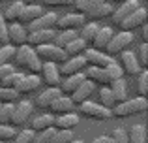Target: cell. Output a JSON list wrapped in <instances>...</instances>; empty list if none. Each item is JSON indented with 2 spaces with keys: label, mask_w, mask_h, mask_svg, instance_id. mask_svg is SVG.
I'll return each mask as SVG.
<instances>
[{
  "label": "cell",
  "mask_w": 148,
  "mask_h": 143,
  "mask_svg": "<svg viewBox=\"0 0 148 143\" xmlns=\"http://www.w3.org/2000/svg\"><path fill=\"white\" fill-rule=\"evenodd\" d=\"M13 60H15V64H17V66H21V68H25V70H28L30 73H36V75H40L41 64H43V62L38 59V55H36V51H34V47H30L28 44L15 47Z\"/></svg>",
  "instance_id": "cell-1"
},
{
  "label": "cell",
  "mask_w": 148,
  "mask_h": 143,
  "mask_svg": "<svg viewBox=\"0 0 148 143\" xmlns=\"http://www.w3.org/2000/svg\"><path fill=\"white\" fill-rule=\"evenodd\" d=\"M148 107V102L146 98H143V96H137V98L133 100H124V102L116 104L114 107L111 109V115L116 119H126V117H131V115H139L143 113V111H146Z\"/></svg>",
  "instance_id": "cell-2"
},
{
  "label": "cell",
  "mask_w": 148,
  "mask_h": 143,
  "mask_svg": "<svg viewBox=\"0 0 148 143\" xmlns=\"http://www.w3.org/2000/svg\"><path fill=\"white\" fill-rule=\"evenodd\" d=\"M34 51H36L38 59H40L41 62L62 64L66 59H68V55H66L64 49L58 47V45H54V44H45V45H40V47H34Z\"/></svg>",
  "instance_id": "cell-3"
},
{
  "label": "cell",
  "mask_w": 148,
  "mask_h": 143,
  "mask_svg": "<svg viewBox=\"0 0 148 143\" xmlns=\"http://www.w3.org/2000/svg\"><path fill=\"white\" fill-rule=\"evenodd\" d=\"M79 111L88 119H94V121H107L111 119V109L109 107H103L101 104H94L90 100H84L83 104H79Z\"/></svg>",
  "instance_id": "cell-4"
},
{
  "label": "cell",
  "mask_w": 148,
  "mask_h": 143,
  "mask_svg": "<svg viewBox=\"0 0 148 143\" xmlns=\"http://www.w3.org/2000/svg\"><path fill=\"white\" fill-rule=\"evenodd\" d=\"M133 32H126V30H120L118 34H112L111 41H109L107 49H105V53L107 55H118L120 51H124V49L127 47V45L133 44Z\"/></svg>",
  "instance_id": "cell-5"
},
{
  "label": "cell",
  "mask_w": 148,
  "mask_h": 143,
  "mask_svg": "<svg viewBox=\"0 0 148 143\" xmlns=\"http://www.w3.org/2000/svg\"><path fill=\"white\" fill-rule=\"evenodd\" d=\"M32 109H34V104L26 102V100L15 104L13 106V113H11L10 126H25L26 122H28L30 115H32Z\"/></svg>",
  "instance_id": "cell-6"
},
{
  "label": "cell",
  "mask_w": 148,
  "mask_h": 143,
  "mask_svg": "<svg viewBox=\"0 0 148 143\" xmlns=\"http://www.w3.org/2000/svg\"><path fill=\"white\" fill-rule=\"evenodd\" d=\"M86 60H84L83 55H77V57H68V59L64 60V62L60 64V68H58V73H60V77H69V75H75V73H81L86 68Z\"/></svg>",
  "instance_id": "cell-7"
},
{
  "label": "cell",
  "mask_w": 148,
  "mask_h": 143,
  "mask_svg": "<svg viewBox=\"0 0 148 143\" xmlns=\"http://www.w3.org/2000/svg\"><path fill=\"white\" fill-rule=\"evenodd\" d=\"M146 23V10L143 6H139L133 13H130L127 17H124L122 21L118 23L120 30H126V32H133L135 28H139L141 25Z\"/></svg>",
  "instance_id": "cell-8"
},
{
  "label": "cell",
  "mask_w": 148,
  "mask_h": 143,
  "mask_svg": "<svg viewBox=\"0 0 148 143\" xmlns=\"http://www.w3.org/2000/svg\"><path fill=\"white\" fill-rule=\"evenodd\" d=\"M83 57L88 66H96V68H107L111 62H114L111 55H107L103 51H96V49H84Z\"/></svg>",
  "instance_id": "cell-9"
},
{
  "label": "cell",
  "mask_w": 148,
  "mask_h": 143,
  "mask_svg": "<svg viewBox=\"0 0 148 143\" xmlns=\"http://www.w3.org/2000/svg\"><path fill=\"white\" fill-rule=\"evenodd\" d=\"M84 21H86V17L75 11V13H68V15H64V17L56 19L54 26H56L58 30H79L81 26L84 25Z\"/></svg>",
  "instance_id": "cell-10"
},
{
  "label": "cell",
  "mask_w": 148,
  "mask_h": 143,
  "mask_svg": "<svg viewBox=\"0 0 148 143\" xmlns=\"http://www.w3.org/2000/svg\"><path fill=\"white\" fill-rule=\"evenodd\" d=\"M41 83H45L47 87H58L60 85V73H58V64L53 62H43L40 72Z\"/></svg>",
  "instance_id": "cell-11"
},
{
  "label": "cell",
  "mask_w": 148,
  "mask_h": 143,
  "mask_svg": "<svg viewBox=\"0 0 148 143\" xmlns=\"http://www.w3.org/2000/svg\"><path fill=\"white\" fill-rule=\"evenodd\" d=\"M120 60H122V72L127 75H139L143 72L133 51H120Z\"/></svg>",
  "instance_id": "cell-12"
},
{
  "label": "cell",
  "mask_w": 148,
  "mask_h": 143,
  "mask_svg": "<svg viewBox=\"0 0 148 143\" xmlns=\"http://www.w3.org/2000/svg\"><path fill=\"white\" fill-rule=\"evenodd\" d=\"M54 30L53 28H47V30H34V32H28L26 36V44L30 47H40V45H45V44H53L54 40Z\"/></svg>",
  "instance_id": "cell-13"
},
{
  "label": "cell",
  "mask_w": 148,
  "mask_h": 143,
  "mask_svg": "<svg viewBox=\"0 0 148 143\" xmlns=\"http://www.w3.org/2000/svg\"><path fill=\"white\" fill-rule=\"evenodd\" d=\"M58 15L54 11H47V13H41L38 19L28 23V30L26 32H34V30H47V28H53L54 23H56Z\"/></svg>",
  "instance_id": "cell-14"
},
{
  "label": "cell",
  "mask_w": 148,
  "mask_h": 143,
  "mask_svg": "<svg viewBox=\"0 0 148 143\" xmlns=\"http://www.w3.org/2000/svg\"><path fill=\"white\" fill-rule=\"evenodd\" d=\"M26 36H28V32H26V28L21 25V23H10L8 25V38H10V44L13 45V47H19V45H25L26 44Z\"/></svg>",
  "instance_id": "cell-15"
},
{
  "label": "cell",
  "mask_w": 148,
  "mask_h": 143,
  "mask_svg": "<svg viewBox=\"0 0 148 143\" xmlns=\"http://www.w3.org/2000/svg\"><path fill=\"white\" fill-rule=\"evenodd\" d=\"M41 85V79L40 75H36V73H30V75H23V79L17 83V87L13 88L15 92H17L19 96L21 94H28V92H34L38 90Z\"/></svg>",
  "instance_id": "cell-16"
},
{
  "label": "cell",
  "mask_w": 148,
  "mask_h": 143,
  "mask_svg": "<svg viewBox=\"0 0 148 143\" xmlns=\"http://www.w3.org/2000/svg\"><path fill=\"white\" fill-rule=\"evenodd\" d=\"M139 6H141V2H139V0H126V2H120L118 8H114V11H112V15H111L112 23H114V25H118L124 17H127L130 13H133Z\"/></svg>",
  "instance_id": "cell-17"
},
{
  "label": "cell",
  "mask_w": 148,
  "mask_h": 143,
  "mask_svg": "<svg viewBox=\"0 0 148 143\" xmlns=\"http://www.w3.org/2000/svg\"><path fill=\"white\" fill-rule=\"evenodd\" d=\"M92 92H94V83H92V81H88V79H84L83 83H81L79 87L71 92V96H69V98H71L73 106H79V104H83L84 100L90 98Z\"/></svg>",
  "instance_id": "cell-18"
},
{
  "label": "cell",
  "mask_w": 148,
  "mask_h": 143,
  "mask_svg": "<svg viewBox=\"0 0 148 143\" xmlns=\"http://www.w3.org/2000/svg\"><path fill=\"white\" fill-rule=\"evenodd\" d=\"M112 28H109V26H99V30L96 32L94 40L90 41L92 44V49H96V51H105L109 45V41H111L112 38Z\"/></svg>",
  "instance_id": "cell-19"
},
{
  "label": "cell",
  "mask_w": 148,
  "mask_h": 143,
  "mask_svg": "<svg viewBox=\"0 0 148 143\" xmlns=\"http://www.w3.org/2000/svg\"><path fill=\"white\" fill-rule=\"evenodd\" d=\"M77 124H79V115L73 111L54 117V128L56 130H73Z\"/></svg>",
  "instance_id": "cell-20"
},
{
  "label": "cell",
  "mask_w": 148,
  "mask_h": 143,
  "mask_svg": "<svg viewBox=\"0 0 148 143\" xmlns=\"http://www.w3.org/2000/svg\"><path fill=\"white\" fill-rule=\"evenodd\" d=\"M84 77H86L88 81H92V83H99L101 87L103 85H109L111 83V79H109V75H107V70L105 68H96V66H86L84 68Z\"/></svg>",
  "instance_id": "cell-21"
},
{
  "label": "cell",
  "mask_w": 148,
  "mask_h": 143,
  "mask_svg": "<svg viewBox=\"0 0 148 143\" xmlns=\"http://www.w3.org/2000/svg\"><path fill=\"white\" fill-rule=\"evenodd\" d=\"M58 96H62L60 88H58V87H49L47 90H43L36 98V106L40 107V109H49V106L58 98Z\"/></svg>",
  "instance_id": "cell-22"
},
{
  "label": "cell",
  "mask_w": 148,
  "mask_h": 143,
  "mask_svg": "<svg viewBox=\"0 0 148 143\" xmlns=\"http://www.w3.org/2000/svg\"><path fill=\"white\" fill-rule=\"evenodd\" d=\"M112 11H114V6H112V4H109L107 0H105V2H101V4H99V6H96L94 10H90L86 15H84V17L92 19V21H99V19L111 17Z\"/></svg>",
  "instance_id": "cell-23"
},
{
  "label": "cell",
  "mask_w": 148,
  "mask_h": 143,
  "mask_svg": "<svg viewBox=\"0 0 148 143\" xmlns=\"http://www.w3.org/2000/svg\"><path fill=\"white\" fill-rule=\"evenodd\" d=\"M109 88H111V92H112V96H114V102H116V104L127 100V87H126V81H124V77L112 79L111 83H109Z\"/></svg>",
  "instance_id": "cell-24"
},
{
  "label": "cell",
  "mask_w": 148,
  "mask_h": 143,
  "mask_svg": "<svg viewBox=\"0 0 148 143\" xmlns=\"http://www.w3.org/2000/svg\"><path fill=\"white\" fill-rule=\"evenodd\" d=\"M86 79L84 77V73L81 72V73H75V75H69V77H66L64 81L60 83V92L62 94H68V96H71V92L75 90L77 87H79L83 81Z\"/></svg>",
  "instance_id": "cell-25"
},
{
  "label": "cell",
  "mask_w": 148,
  "mask_h": 143,
  "mask_svg": "<svg viewBox=\"0 0 148 143\" xmlns=\"http://www.w3.org/2000/svg\"><path fill=\"white\" fill-rule=\"evenodd\" d=\"M51 111H54L56 115H64V113H69V111H73V102L69 96H58L56 100H54L53 104L49 106Z\"/></svg>",
  "instance_id": "cell-26"
},
{
  "label": "cell",
  "mask_w": 148,
  "mask_h": 143,
  "mask_svg": "<svg viewBox=\"0 0 148 143\" xmlns=\"http://www.w3.org/2000/svg\"><path fill=\"white\" fill-rule=\"evenodd\" d=\"M41 13H43L41 6H36V4H25V8H23L21 15H19V21H21V23H25V25H28L30 21L38 19Z\"/></svg>",
  "instance_id": "cell-27"
},
{
  "label": "cell",
  "mask_w": 148,
  "mask_h": 143,
  "mask_svg": "<svg viewBox=\"0 0 148 143\" xmlns=\"http://www.w3.org/2000/svg\"><path fill=\"white\" fill-rule=\"evenodd\" d=\"M23 8H25L23 0H15L13 4H10V6L6 8V11L2 13V17L6 19V23H15V21H19V15H21Z\"/></svg>",
  "instance_id": "cell-28"
},
{
  "label": "cell",
  "mask_w": 148,
  "mask_h": 143,
  "mask_svg": "<svg viewBox=\"0 0 148 143\" xmlns=\"http://www.w3.org/2000/svg\"><path fill=\"white\" fill-rule=\"evenodd\" d=\"M75 38H79V32H77V30H58V32L54 34V40H53V44L64 49L66 45H68L69 41H73Z\"/></svg>",
  "instance_id": "cell-29"
},
{
  "label": "cell",
  "mask_w": 148,
  "mask_h": 143,
  "mask_svg": "<svg viewBox=\"0 0 148 143\" xmlns=\"http://www.w3.org/2000/svg\"><path fill=\"white\" fill-rule=\"evenodd\" d=\"M51 126H54V115L45 113V115H40V117L34 119L32 124H30V128H32L34 132H41V130L51 128Z\"/></svg>",
  "instance_id": "cell-30"
},
{
  "label": "cell",
  "mask_w": 148,
  "mask_h": 143,
  "mask_svg": "<svg viewBox=\"0 0 148 143\" xmlns=\"http://www.w3.org/2000/svg\"><path fill=\"white\" fill-rule=\"evenodd\" d=\"M127 143H146V128L143 124H135L127 130Z\"/></svg>",
  "instance_id": "cell-31"
},
{
  "label": "cell",
  "mask_w": 148,
  "mask_h": 143,
  "mask_svg": "<svg viewBox=\"0 0 148 143\" xmlns=\"http://www.w3.org/2000/svg\"><path fill=\"white\" fill-rule=\"evenodd\" d=\"M86 45L88 44L83 40V38H75L73 41H69V44L64 47V51H66L68 57H77V55H83V51L86 49Z\"/></svg>",
  "instance_id": "cell-32"
},
{
  "label": "cell",
  "mask_w": 148,
  "mask_h": 143,
  "mask_svg": "<svg viewBox=\"0 0 148 143\" xmlns=\"http://www.w3.org/2000/svg\"><path fill=\"white\" fill-rule=\"evenodd\" d=\"M101 2H105V0H73V8H75L77 13L86 15L90 10H94L96 6H99Z\"/></svg>",
  "instance_id": "cell-33"
},
{
  "label": "cell",
  "mask_w": 148,
  "mask_h": 143,
  "mask_svg": "<svg viewBox=\"0 0 148 143\" xmlns=\"http://www.w3.org/2000/svg\"><path fill=\"white\" fill-rule=\"evenodd\" d=\"M81 28H83V30L79 32V38H83V40L86 41V44H90V41L94 40L96 32L99 30V25H98V23H94V21H92V23H88V25H83Z\"/></svg>",
  "instance_id": "cell-34"
},
{
  "label": "cell",
  "mask_w": 148,
  "mask_h": 143,
  "mask_svg": "<svg viewBox=\"0 0 148 143\" xmlns=\"http://www.w3.org/2000/svg\"><path fill=\"white\" fill-rule=\"evenodd\" d=\"M99 100H101V106H103V107H109V109H112V107L116 106L114 96H112L109 85H103V87H101V90H99Z\"/></svg>",
  "instance_id": "cell-35"
},
{
  "label": "cell",
  "mask_w": 148,
  "mask_h": 143,
  "mask_svg": "<svg viewBox=\"0 0 148 143\" xmlns=\"http://www.w3.org/2000/svg\"><path fill=\"white\" fill-rule=\"evenodd\" d=\"M23 75H25V73H21V72H17V70L11 72L10 75H6L2 81H0V87H2V88H11V90H13V88L17 87V83L23 79Z\"/></svg>",
  "instance_id": "cell-36"
},
{
  "label": "cell",
  "mask_w": 148,
  "mask_h": 143,
  "mask_svg": "<svg viewBox=\"0 0 148 143\" xmlns=\"http://www.w3.org/2000/svg\"><path fill=\"white\" fill-rule=\"evenodd\" d=\"M11 113H13V104H11V102L0 104V124H2V126H10Z\"/></svg>",
  "instance_id": "cell-37"
},
{
  "label": "cell",
  "mask_w": 148,
  "mask_h": 143,
  "mask_svg": "<svg viewBox=\"0 0 148 143\" xmlns=\"http://www.w3.org/2000/svg\"><path fill=\"white\" fill-rule=\"evenodd\" d=\"M54 132H56V128H54V126L45 128V130H41V132H36V136H34V143H51Z\"/></svg>",
  "instance_id": "cell-38"
},
{
  "label": "cell",
  "mask_w": 148,
  "mask_h": 143,
  "mask_svg": "<svg viewBox=\"0 0 148 143\" xmlns=\"http://www.w3.org/2000/svg\"><path fill=\"white\" fill-rule=\"evenodd\" d=\"M71 140H75L73 137V130H56L51 143H69Z\"/></svg>",
  "instance_id": "cell-39"
},
{
  "label": "cell",
  "mask_w": 148,
  "mask_h": 143,
  "mask_svg": "<svg viewBox=\"0 0 148 143\" xmlns=\"http://www.w3.org/2000/svg\"><path fill=\"white\" fill-rule=\"evenodd\" d=\"M34 136H36V132L32 128H23L13 137H15V143H34Z\"/></svg>",
  "instance_id": "cell-40"
},
{
  "label": "cell",
  "mask_w": 148,
  "mask_h": 143,
  "mask_svg": "<svg viewBox=\"0 0 148 143\" xmlns=\"http://www.w3.org/2000/svg\"><path fill=\"white\" fill-rule=\"evenodd\" d=\"M13 55H15V47L11 44L2 45V47H0V66H2V64H8L13 59Z\"/></svg>",
  "instance_id": "cell-41"
},
{
  "label": "cell",
  "mask_w": 148,
  "mask_h": 143,
  "mask_svg": "<svg viewBox=\"0 0 148 143\" xmlns=\"http://www.w3.org/2000/svg\"><path fill=\"white\" fill-rule=\"evenodd\" d=\"M137 60H139V64H141V68L143 70H146V66H148V44L146 41H143L141 44V47H139V51H137Z\"/></svg>",
  "instance_id": "cell-42"
},
{
  "label": "cell",
  "mask_w": 148,
  "mask_h": 143,
  "mask_svg": "<svg viewBox=\"0 0 148 143\" xmlns=\"http://www.w3.org/2000/svg\"><path fill=\"white\" fill-rule=\"evenodd\" d=\"M139 96H143V98L148 96V72L146 70L139 73Z\"/></svg>",
  "instance_id": "cell-43"
},
{
  "label": "cell",
  "mask_w": 148,
  "mask_h": 143,
  "mask_svg": "<svg viewBox=\"0 0 148 143\" xmlns=\"http://www.w3.org/2000/svg\"><path fill=\"white\" fill-rule=\"evenodd\" d=\"M17 98H19V94H17L15 90H11V88H2V87H0V104H6V102H11V104H13Z\"/></svg>",
  "instance_id": "cell-44"
},
{
  "label": "cell",
  "mask_w": 148,
  "mask_h": 143,
  "mask_svg": "<svg viewBox=\"0 0 148 143\" xmlns=\"http://www.w3.org/2000/svg\"><path fill=\"white\" fill-rule=\"evenodd\" d=\"M105 70H107V75H109V79H111V81H112V79H118V77L124 75L122 66H118L116 62H111L107 68H105Z\"/></svg>",
  "instance_id": "cell-45"
},
{
  "label": "cell",
  "mask_w": 148,
  "mask_h": 143,
  "mask_svg": "<svg viewBox=\"0 0 148 143\" xmlns=\"http://www.w3.org/2000/svg\"><path fill=\"white\" fill-rule=\"evenodd\" d=\"M0 44L2 45L10 44V38H8V23H6V19L2 17V13H0Z\"/></svg>",
  "instance_id": "cell-46"
},
{
  "label": "cell",
  "mask_w": 148,
  "mask_h": 143,
  "mask_svg": "<svg viewBox=\"0 0 148 143\" xmlns=\"http://www.w3.org/2000/svg\"><path fill=\"white\" fill-rule=\"evenodd\" d=\"M111 137L114 140V143H127V132L124 128H114Z\"/></svg>",
  "instance_id": "cell-47"
},
{
  "label": "cell",
  "mask_w": 148,
  "mask_h": 143,
  "mask_svg": "<svg viewBox=\"0 0 148 143\" xmlns=\"http://www.w3.org/2000/svg\"><path fill=\"white\" fill-rule=\"evenodd\" d=\"M13 136H15V130L11 126L0 124V141H10V140H13Z\"/></svg>",
  "instance_id": "cell-48"
},
{
  "label": "cell",
  "mask_w": 148,
  "mask_h": 143,
  "mask_svg": "<svg viewBox=\"0 0 148 143\" xmlns=\"http://www.w3.org/2000/svg\"><path fill=\"white\" fill-rule=\"evenodd\" d=\"M43 4L49 8H68L73 6V0H43Z\"/></svg>",
  "instance_id": "cell-49"
},
{
  "label": "cell",
  "mask_w": 148,
  "mask_h": 143,
  "mask_svg": "<svg viewBox=\"0 0 148 143\" xmlns=\"http://www.w3.org/2000/svg\"><path fill=\"white\" fill-rule=\"evenodd\" d=\"M11 72H15V66H11L10 62H8V64H2V66H0V81H2L6 75H10Z\"/></svg>",
  "instance_id": "cell-50"
},
{
  "label": "cell",
  "mask_w": 148,
  "mask_h": 143,
  "mask_svg": "<svg viewBox=\"0 0 148 143\" xmlns=\"http://www.w3.org/2000/svg\"><path fill=\"white\" fill-rule=\"evenodd\" d=\"M92 143H114V140H112L111 136H99V137H96Z\"/></svg>",
  "instance_id": "cell-51"
},
{
  "label": "cell",
  "mask_w": 148,
  "mask_h": 143,
  "mask_svg": "<svg viewBox=\"0 0 148 143\" xmlns=\"http://www.w3.org/2000/svg\"><path fill=\"white\" fill-rule=\"evenodd\" d=\"M139 28H141V38H143V41H148V26H146V23H145V25H141Z\"/></svg>",
  "instance_id": "cell-52"
},
{
  "label": "cell",
  "mask_w": 148,
  "mask_h": 143,
  "mask_svg": "<svg viewBox=\"0 0 148 143\" xmlns=\"http://www.w3.org/2000/svg\"><path fill=\"white\" fill-rule=\"evenodd\" d=\"M38 0H23V4H36Z\"/></svg>",
  "instance_id": "cell-53"
},
{
  "label": "cell",
  "mask_w": 148,
  "mask_h": 143,
  "mask_svg": "<svg viewBox=\"0 0 148 143\" xmlns=\"http://www.w3.org/2000/svg\"><path fill=\"white\" fill-rule=\"evenodd\" d=\"M69 143H86V141H84V140H71Z\"/></svg>",
  "instance_id": "cell-54"
},
{
  "label": "cell",
  "mask_w": 148,
  "mask_h": 143,
  "mask_svg": "<svg viewBox=\"0 0 148 143\" xmlns=\"http://www.w3.org/2000/svg\"><path fill=\"white\" fill-rule=\"evenodd\" d=\"M114 2H118V4H120V2H126V0H114Z\"/></svg>",
  "instance_id": "cell-55"
},
{
  "label": "cell",
  "mask_w": 148,
  "mask_h": 143,
  "mask_svg": "<svg viewBox=\"0 0 148 143\" xmlns=\"http://www.w3.org/2000/svg\"><path fill=\"white\" fill-rule=\"evenodd\" d=\"M0 143H6V141H0Z\"/></svg>",
  "instance_id": "cell-56"
}]
</instances>
